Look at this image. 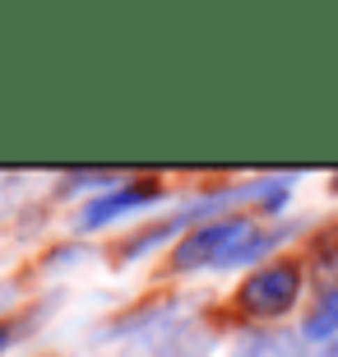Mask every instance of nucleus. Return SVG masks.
Here are the masks:
<instances>
[{"instance_id": "f03ea898", "label": "nucleus", "mask_w": 338, "mask_h": 357, "mask_svg": "<svg viewBox=\"0 0 338 357\" xmlns=\"http://www.w3.org/2000/svg\"><path fill=\"white\" fill-rule=\"evenodd\" d=\"M135 339L139 344L130 348V357H208V348H213L204 325L195 316H185L181 306H162L153 320L139 325Z\"/></svg>"}, {"instance_id": "20e7f679", "label": "nucleus", "mask_w": 338, "mask_h": 357, "mask_svg": "<svg viewBox=\"0 0 338 357\" xmlns=\"http://www.w3.org/2000/svg\"><path fill=\"white\" fill-rule=\"evenodd\" d=\"M158 199H162V190H158L153 181H130V185H116V190H102L98 199H89V204L79 209V232H98V227L116 223L121 213L158 204Z\"/></svg>"}, {"instance_id": "39448f33", "label": "nucleus", "mask_w": 338, "mask_h": 357, "mask_svg": "<svg viewBox=\"0 0 338 357\" xmlns=\"http://www.w3.org/2000/svg\"><path fill=\"white\" fill-rule=\"evenodd\" d=\"M334 334H338V283L315 302V311L306 316V325H301V339H306V344H329Z\"/></svg>"}, {"instance_id": "0eeeda50", "label": "nucleus", "mask_w": 338, "mask_h": 357, "mask_svg": "<svg viewBox=\"0 0 338 357\" xmlns=\"http://www.w3.org/2000/svg\"><path fill=\"white\" fill-rule=\"evenodd\" d=\"M292 181H297L292 172L287 176H264V181H255V199H260L264 209H283L287 195H292Z\"/></svg>"}, {"instance_id": "f257e3e1", "label": "nucleus", "mask_w": 338, "mask_h": 357, "mask_svg": "<svg viewBox=\"0 0 338 357\" xmlns=\"http://www.w3.org/2000/svg\"><path fill=\"white\" fill-rule=\"evenodd\" d=\"M255 232L250 218H208V223L190 227L181 241H176V251H171V265L176 269H232L236 251L246 246V237Z\"/></svg>"}, {"instance_id": "9d476101", "label": "nucleus", "mask_w": 338, "mask_h": 357, "mask_svg": "<svg viewBox=\"0 0 338 357\" xmlns=\"http://www.w3.org/2000/svg\"><path fill=\"white\" fill-rule=\"evenodd\" d=\"M10 339H14V330H10V325H0V353L10 348Z\"/></svg>"}, {"instance_id": "1a4fd4ad", "label": "nucleus", "mask_w": 338, "mask_h": 357, "mask_svg": "<svg viewBox=\"0 0 338 357\" xmlns=\"http://www.w3.org/2000/svg\"><path fill=\"white\" fill-rule=\"evenodd\" d=\"M315 357H338V334L329 339V344H320V353H315Z\"/></svg>"}, {"instance_id": "9b49d317", "label": "nucleus", "mask_w": 338, "mask_h": 357, "mask_svg": "<svg viewBox=\"0 0 338 357\" xmlns=\"http://www.w3.org/2000/svg\"><path fill=\"white\" fill-rule=\"evenodd\" d=\"M329 190H334V195H338V172H334V181H329Z\"/></svg>"}, {"instance_id": "423d86ee", "label": "nucleus", "mask_w": 338, "mask_h": 357, "mask_svg": "<svg viewBox=\"0 0 338 357\" xmlns=\"http://www.w3.org/2000/svg\"><path fill=\"white\" fill-rule=\"evenodd\" d=\"M301 353H306L301 334H250L236 348V357H301Z\"/></svg>"}, {"instance_id": "7ed1b4c3", "label": "nucleus", "mask_w": 338, "mask_h": 357, "mask_svg": "<svg viewBox=\"0 0 338 357\" xmlns=\"http://www.w3.org/2000/svg\"><path fill=\"white\" fill-rule=\"evenodd\" d=\"M301 297V265L292 260H278V265H264L236 288V306L246 316H260V320H273V316H287Z\"/></svg>"}, {"instance_id": "6e6552de", "label": "nucleus", "mask_w": 338, "mask_h": 357, "mask_svg": "<svg viewBox=\"0 0 338 357\" xmlns=\"http://www.w3.org/2000/svg\"><path fill=\"white\" fill-rule=\"evenodd\" d=\"M112 176L116 172H70L66 185H112Z\"/></svg>"}]
</instances>
